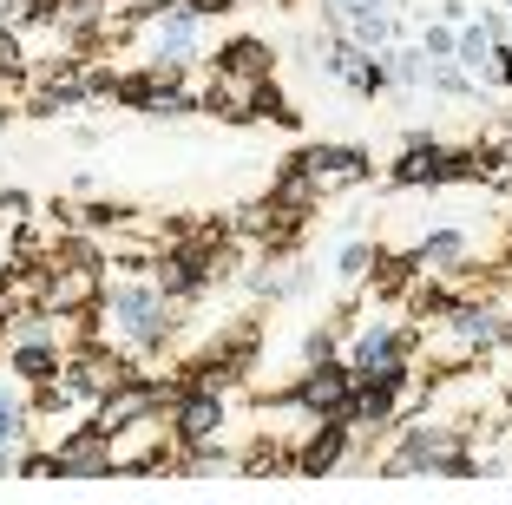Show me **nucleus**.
<instances>
[{"label":"nucleus","mask_w":512,"mask_h":505,"mask_svg":"<svg viewBox=\"0 0 512 505\" xmlns=\"http://www.w3.org/2000/svg\"><path fill=\"white\" fill-rule=\"evenodd\" d=\"M407 256L421 263V276H427V269H434V276H460L467 256H473V237H467V230H453V223H434L421 243H407Z\"/></svg>","instance_id":"9"},{"label":"nucleus","mask_w":512,"mask_h":505,"mask_svg":"<svg viewBox=\"0 0 512 505\" xmlns=\"http://www.w3.org/2000/svg\"><path fill=\"white\" fill-rule=\"evenodd\" d=\"M342 335H348V322H316V328H302L296 361H302V368H316V361H335V355H342Z\"/></svg>","instance_id":"15"},{"label":"nucleus","mask_w":512,"mask_h":505,"mask_svg":"<svg viewBox=\"0 0 512 505\" xmlns=\"http://www.w3.org/2000/svg\"><path fill=\"white\" fill-rule=\"evenodd\" d=\"M0 119H7V112H0Z\"/></svg>","instance_id":"21"},{"label":"nucleus","mask_w":512,"mask_h":505,"mask_svg":"<svg viewBox=\"0 0 512 505\" xmlns=\"http://www.w3.org/2000/svg\"><path fill=\"white\" fill-rule=\"evenodd\" d=\"M348 460H355V427L348 420H309V433L289 446V473H302V479H329Z\"/></svg>","instance_id":"6"},{"label":"nucleus","mask_w":512,"mask_h":505,"mask_svg":"<svg viewBox=\"0 0 512 505\" xmlns=\"http://www.w3.org/2000/svg\"><path fill=\"white\" fill-rule=\"evenodd\" d=\"M211 73H217V79H237V86H256V79L276 73V53H270V40L237 33V40H224V46L211 53Z\"/></svg>","instance_id":"8"},{"label":"nucleus","mask_w":512,"mask_h":505,"mask_svg":"<svg viewBox=\"0 0 512 505\" xmlns=\"http://www.w3.org/2000/svg\"><path fill=\"white\" fill-rule=\"evenodd\" d=\"M348 401H355V368H348L342 355L302 368L283 394H270V407H296V414H309V420H348Z\"/></svg>","instance_id":"3"},{"label":"nucleus","mask_w":512,"mask_h":505,"mask_svg":"<svg viewBox=\"0 0 512 505\" xmlns=\"http://www.w3.org/2000/svg\"><path fill=\"white\" fill-rule=\"evenodd\" d=\"M316 191H342V184H368L375 178V151L368 145H302L289 158Z\"/></svg>","instance_id":"7"},{"label":"nucleus","mask_w":512,"mask_h":505,"mask_svg":"<svg viewBox=\"0 0 512 505\" xmlns=\"http://www.w3.org/2000/svg\"><path fill=\"white\" fill-rule=\"evenodd\" d=\"M434 20H447V27H460V20H473V0H440Z\"/></svg>","instance_id":"19"},{"label":"nucleus","mask_w":512,"mask_h":505,"mask_svg":"<svg viewBox=\"0 0 512 505\" xmlns=\"http://www.w3.org/2000/svg\"><path fill=\"white\" fill-rule=\"evenodd\" d=\"M184 335V302H171L158 289L151 269H119L99 289V342L125 361H158L171 355V342Z\"/></svg>","instance_id":"1"},{"label":"nucleus","mask_w":512,"mask_h":505,"mask_svg":"<svg viewBox=\"0 0 512 505\" xmlns=\"http://www.w3.org/2000/svg\"><path fill=\"white\" fill-rule=\"evenodd\" d=\"M440 348L447 355H460V361H473V355H486V348H499L506 342V315L493 309V302H473V296H460L447 315H440Z\"/></svg>","instance_id":"5"},{"label":"nucleus","mask_w":512,"mask_h":505,"mask_svg":"<svg viewBox=\"0 0 512 505\" xmlns=\"http://www.w3.org/2000/svg\"><path fill=\"white\" fill-rule=\"evenodd\" d=\"M381 60H388V79H394V92H427V53L414 40H394V46H381Z\"/></svg>","instance_id":"13"},{"label":"nucleus","mask_w":512,"mask_h":505,"mask_svg":"<svg viewBox=\"0 0 512 505\" xmlns=\"http://www.w3.org/2000/svg\"><path fill=\"white\" fill-rule=\"evenodd\" d=\"M184 7H197V14H204V20H224L230 7H237V0H184Z\"/></svg>","instance_id":"20"},{"label":"nucleus","mask_w":512,"mask_h":505,"mask_svg":"<svg viewBox=\"0 0 512 505\" xmlns=\"http://www.w3.org/2000/svg\"><path fill=\"white\" fill-rule=\"evenodd\" d=\"M427 92H434V99H460V105H486V99H493V92H486L460 60H434V66H427Z\"/></svg>","instance_id":"12"},{"label":"nucleus","mask_w":512,"mask_h":505,"mask_svg":"<svg viewBox=\"0 0 512 505\" xmlns=\"http://www.w3.org/2000/svg\"><path fill=\"white\" fill-rule=\"evenodd\" d=\"M20 446H33V394L14 374H0V453H20Z\"/></svg>","instance_id":"11"},{"label":"nucleus","mask_w":512,"mask_h":505,"mask_svg":"<svg viewBox=\"0 0 512 505\" xmlns=\"http://www.w3.org/2000/svg\"><path fill=\"white\" fill-rule=\"evenodd\" d=\"M486 92H512V40H493V60H486Z\"/></svg>","instance_id":"18"},{"label":"nucleus","mask_w":512,"mask_h":505,"mask_svg":"<svg viewBox=\"0 0 512 505\" xmlns=\"http://www.w3.org/2000/svg\"><path fill=\"white\" fill-rule=\"evenodd\" d=\"M204 27H211V20L197 14V7L171 0L165 14H151L145 27H138V33H151L145 40V66H184V73H191L197 60H211V53H204Z\"/></svg>","instance_id":"4"},{"label":"nucleus","mask_w":512,"mask_h":505,"mask_svg":"<svg viewBox=\"0 0 512 505\" xmlns=\"http://www.w3.org/2000/svg\"><path fill=\"white\" fill-rule=\"evenodd\" d=\"M335 86L355 92L362 105H375V99H388V92H394V79H388V60H381L375 46H355V53H348V66L335 73Z\"/></svg>","instance_id":"10"},{"label":"nucleus","mask_w":512,"mask_h":505,"mask_svg":"<svg viewBox=\"0 0 512 505\" xmlns=\"http://www.w3.org/2000/svg\"><path fill=\"white\" fill-rule=\"evenodd\" d=\"M453 40H460V27H447V20H421V33H414L427 60H453Z\"/></svg>","instance_id":"17"},{"label":"nucleus","mask_w":512,"mask_h":505,"mask_svg":"<svg viewBox=\"0 0 512 505\" xmlns=\"http://www.w3.org/2000/svg\"><path fill=\"white\" fill-rule=\"evenodd\" d=\"M342 361L355 374H375L388 368V361H421V322L414 315H368L362 328H348L342 335Z\"/></svg>","instance_id":"2"},{"label":"nucleus","mask_w":512,"mask_h":505,"mask_svg":"<svg viewBox=\"0 0 512 505\" xmlns=\"http://www.w3.org/2000/svg\"><path fill=\"white\" fill-rule=\"evenodd\" d=\"M375 256H381V243L375 237H342L335 243V283H368V269H375Z\"/></svg>","instance_id":"14"},{"label":"nucleus","mask_w":512,"mask_h":505,"mask_svg":"<svg viewBox=\"0 0 512 505\" xmlns=\"http://www.w3.org/2000/svg\"><path fill=\"white\" fill-rule=\"evenodd\" d=\"M7 20H14L20 33H33V27H66V0H7Z\"/></svg>","instance_id":"16"}]
</instances>
